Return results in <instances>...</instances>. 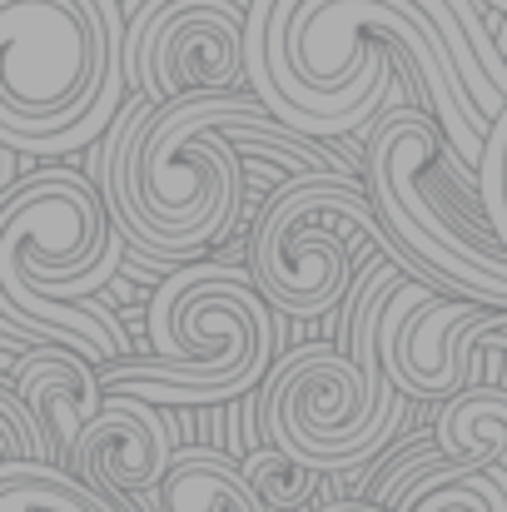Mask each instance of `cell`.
Masks as SVG:
<instances>
[{"mask_svg":"<svg viewBox=\"0 0 507 512\" xmlns=\"http://www.w3.org/2000/svg\"><path fill=\"white\" fill-rule=\"evenodd\" d=\"M433 438L463 468H507V388L478 383L438 403Z\"/></svg>","mask_w":507,"mask_h":512,"instance_id":"13","label":"cell"},{"mask_svg":"<svg viewBox=\"0 0 507 512\" xmlns=\"http://www.w3.org/2000/svg\"><path fill=\"white\" fill-rule=\"evenodd\" d=\"M363 184L383 229L448 299L507 314V249L478 209V174L453 155L428 110L383 105L363 135Z\"/></svg>","mask_w":507,"mask_h":512,"instance_id":"4","label":"cell"},{"mask_svg":"<svg viewBox=\"0 0 507 512\" xmlns=\"http://www.w3.org/2000/svg\"><path fill=\"white\" fill-rule=\"evenodd\" d=\"M259 125L274 115L249 90L179 105L135 95L120 110L100 155V194L135 259L179 274L244 219L249 174L229 135Z\"/></svg>","mask_w":507,"mask_h":512,"instance_id":"1","label":"cell"},{"mask_svg":"<svg viewBox=\"0 0 507 512\" xmlns=\"http://www.w3.org/2000/svg\"><path fill=\"white\" fill-rule=\"evenodd\" d=\"M150 358L100 368L105 393H135L155 408H219L279 368V324L249 274L189 264L165 274L150 299Z\"/></svg>","mask_w":507,"mask_h":512,"instance_id":"5","label":"cell"},{"mask_svg":"<svg viewBox=\"0 0 507 512\" xmlns=\"http://www.w3.org/2000/svg\"><path fill=\"white\" fill-rule=\"evenodd\" d=\"M478 209L493 224V234L507 249V110L493 120L488 145H483V165H478Z\"/></svg>","mask_w":507,"mask_h":512,"instance_id":"19","label":"cell"},{"mask_svg":"<svg viewBox=\"0 0 507 512\" xmlns=\"http://www.w3.org/2000/svg\"><path fill=\"white\" fill-rule=\"evenodd\" d=\"M403 284L408 274L393 259L363 264L348 294L343 343H304L279 358L259 393V428L269 448L329 478L358 473L398 438L413 398H403L383 373L378 324Z\"/></svg>","mask_w":507,"mask_h":512,"instance_id":"2","label":"cell"},{"mask_svg":"<svg viewBox=\"0 0 507 512\" xmlns=\"http://www.w3.org/2000/svg\"><path fill=\"white\" fill-rule=\"evenodd\" d=\"M398 512H507V468L448 463L428 473Z\"/></svg>","mask_w":507,"mask_h":512,"instance_id":"15","label":"cell"},{"mask_svg":"<svg viewBox=\"0 0 507 512\" xmlns=\"http://www.w3.org/2000/svg\"><path fill=\"white\" fill-rule=\"evenodd\" d=\"M244 478H249V488H254V498L264 503L269 512H299L314 503V493L324 488V473H314L309 463H299V458H289V453H279V448H249L244 458Z\"/></svg>","mask_w":507,"mask_h":512,"instance_id":"16","label":"cell"},{"mask_svg":"<svg viewBox=\"0 0 507 512\" xmlns=\"http://www.w3.org/2000/svg\"><path fill=\"white\" fill-rule=\"evenodd\" d=\"M453 458L438 448V438L428 433V438H418V443H408V448H398V458L368 483V508L373 512H398L403 508V498L428 478V473H438V468H448Z\"/></svg>","mask_w":507,"mask_h":512,"instance_id":"18","label":"cell"},{"mask_svg":"<svg viewBox=\"0 0 507 512\" xmlns=\"http://www.w3.org/2000/svg\"><path fill=\"white\" fill-rule=\"evenodd\" d=\"M0 512H125L65 468L0 463Z\"/></svg>","mask_w":507,"mask_h":512,"instance_id":"14","label":"cell"},{"mask_svg":"<svg viewBox=\"0 0 507 512\" xmlns=\"http://www.w3.org/2000/svg\"><path fill=\"white\" fill-rule=\"evenodd\" d=\"M125 239L80 170H40L0 204V294L85 304L120 274Z\"/></svg>","mask_w":507,"mask_h":512,"instance_id":"7","label":"cell"},{"mask_svg":"<svg viewBox=\"0 0 507 512\" xmlns=\"http://www.w3.org/2000/svg\"><path fill=\"white\" fill-rule=\"evenodd\" d=\"M478 353H483V358H488V353H507V314H498V319H493V329L483 334Z\"/></svg>","mask_w":507,"mask_h":512,"instance_id":"20","label":"cell"},{"mask_svg":"<svg viewBox=\"0 0 507 512\" xmlns=\"http://www.w3.org/2000/svg\"><path fill=\"white\" fill-rule=\"evenodd\" d=\"M324 512H373L368 503H334V508H324Z\"/></svg>","mask_w":507,"mask_h":512,"instance_id":"21","label":"cell"},{"mask_svg":"<svg viewBox=\"0 0 507 512\" xmlns=\"http://www.w3.org/2000/svg\"><path fill=\"white\" fill-rule=\"evenodd\" d=\"M358 244L393 259L408 279L438 289V279L383 229L358 174H304L274 189L249 234V279L274 314L319 319L353 294Z\"/></svg>","mask_w":507,"mask_h":512,"instance_id":"6","label":"cell"},{"mask_svg":"<svg viewBox=\"0 0 507 512\" xmlns=\"http://www.w3.org/2000/svg\"><path fill=\"white\" fill-rule=\"evenodd\" d=\"M5 383L35 408V418L45 423V433L55 443L60 468H70L85 428L105 413V398H110L105 383H100V368L90 358L70 353V348L40 343V348H25L20 353V363L10 368Z\"/></svg>","mask_w":507,"mask_h":512,"instance_id":"11","label":"cell"},{"mask_svg":"<svg viewBox=\"0 0 507 512\" xmlns=\"http://www.w3.org/2000/svg\"><path fill=\"white\" fill-rule=\"evenodd\" d=\"M120 0H0V145L65 155L125 110Z\"/></svg>","mask_w":507,"mask_h":512,"instance_id":"3","label":"cell"},{"mask_svg":"<svg viewBox=\"0 0 507 512\" xmlns=\"http://www.w3.org/2000/svg\"><path fill=\"white\" fill-rule=\"evenodd\" d=\"M493 309L468 304V299H448L418 279H408L383 324H378V358L383 373L393 378V388L403 398H423V403H448L463 388H478V343L493 329Z\"/></svg>","mask_w":507,"mask_h":512,"instance_id":"9","label":"cell"},{"mask_svg":"<svg viewBox=\"0 0 507 512\" xmlns=\"http://www.w3.org/2000/svg\"><path fill=\"white\" fill-rule=\"evenodd\" d=\"M483 5H493V10H503L507 15V0H483Z\"/></svg>","mask_w":507,"mask_h":512,"instance_id":"22","label":"cell"},{"mask_svg":"<svg viewBox=\"0 0 507 512\" xmlns=\"http://www.w3.org/2000/svg\"><path fill=\"white\" fill-rule=\"evenodd\" d=\"M0 463H35V468H60L55 443L45 433V423L35 418V408L0 383Z\"/></svg>","mask_w":507,"mask_h":512,"instance_id":"17","label":"cell"},{"mask_svg":"<svg viewBox=\"0 0 507 512\" xmlns=\"http://www.w3.org/2000/svg\"><path fill=\"white\" fill-rule=\"evenodd\" d=\"M150 512H269L249 478L244 463L214 443L199 448H179L174 468L165 473L160 493H150Z\"/></svg>","mask_w":507,"mask_h":512,"instance_id":"12","label":"cell"},{"mask_svg":"<svg viewBox=\"0 0 507 512\" xmlns=\"http://www.w3.org/2000/svg\"><path fill=\"white\" fill-rule=\"evenodd\" d=\"M174 428H169L165 408L135 398V393H110L105 413L85 428L75 458L65 473H75L80 483H90L95 493H105L115 508L125 498H150L160 493L165 473L174 468Z\"/></svg>","mask_w":507,"mask_h":512,"instance_id":"10","label":"cell"},{"mask_svg":"<svg viewBox=\"0 0 507 512\" xmlns=\"http://www.w3.org/2000/svg\"><path fill=\"white\" fill-rule=\"evenodd\" d=\"M254 0H125V75L130 90L179 105L199 95L249 90L244 25Z\"/></svg>","mask_w":507,"mask_h":512,"instance_id":"8","label":"cell"}]
</instances>
